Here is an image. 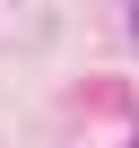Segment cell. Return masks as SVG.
Returning <instances> with one entry per match:
<instances>
[{
  "label": "cell",
  "mask_w": 139,
  "mask_h": 148,
  "mask_svg": "<svg viewBox=\"0 0 139 148\" xmlns=\"http://www.w3.org/2000/svg\"><path fill=\"white\" fill-rule=\"evenodd\" d=\"M130 26H139V18H130Z\"/></svg>",
  "instance_id": "6da1fadb"
}]
</instances>
